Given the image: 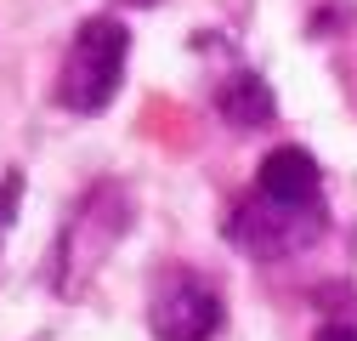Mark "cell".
I'll return each instance as SVG.
<instances>
[{"label":"cell","instance_id":"6da1fadb","mask_svg":"<svg viewBox=\"0 0 357 341\" xmlns=\"http://www.w3.org/2000/svg\"><path fill=\"white\" fill-rule=\"evenodd\" d=\"M125 52H130L125 23L85 17L79 34H74V46H68V63H63V85H57L63 108L102 114L114 103V92H119V80H125Z\"/></svg>","mask_w":357,"mask_h":341},{"label":"cell","instance_id":"277c9868","mask_svg":"<svg viewBox=\"0 0 357 341\" xmlns=\"http://www.w3.org/2000/svg\"><path fill=\"white\" fill-rule=\"evenodd\" d=\"M215 108L227 125H238V131H261V125H273L278 119V103L273 92H266V80L261 74H233V80H221V92H215Z\"/></svg>","mask_w":357,"mask_h":341},{"label":"cell","instance_id":"7a4b0ae2","mask_svg":"<svg viewBox=\"0 0 357 341\" xmlns=\"http://www.w3.org/2000/svg\"><path fill=\"white\" fill-rule=\"evenodd\" d=\"M148 324H153L159 341H210L215 324H221V302L199 273H170L153 296Z\"/></svg>","mask_w":357,"mask_h":341},{"label":"cell","instance_id":"5b68a950","mask_svg":"<svg viewBox=\"0 0 357 341\" xmlns=\"http://www.w3.org/2000/svg\"><path fill=\"white\" fill-rule=\"evenodd\" d=\"M17 194H23V177H17V170H12V177L0 182V228L12 222V199H17Z\"/></svg>","mask_w":357,"mask_h":341},{"label":"cell","instance_id":"3957f363","mask_svg":"<svg viewBox=\"0 0 357 341\" xmlns=\"http://www.w3.org/2000/svg\"><path fill=\"white\" fill-rule=\"evenodd\" d=\"M255 194L273 199V205H284V210H318L324 205L318 159H312L306 148H295V143L273 148V154L261 159V170H255Z\"/></svg>","mask_w":357,"mask_h":341},{"label":"cell","instance_id":"8992f818","mask_svg":"<svg viewBox=\"0 0 357 341\" xmlns=\"http://www.w3.org/2000/svg\"><path fill=\"white\" fill-rule=\"evenodd\" d=\"M318 341H357V330H351V324H324Z\"/></svg>","mask_w":357,"mask_h":341}]
</instances>
